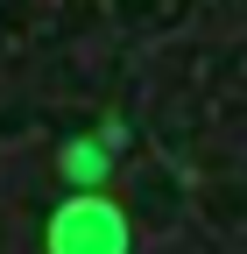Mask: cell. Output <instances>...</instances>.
<instances>
[{"mask_svg": "<svg viewBox=\"0 0 247 254\" xmlns=\"http://www.w3.org/2000/svg\"><path fill=\"white\" fill-rule=\"evenodd\" d=\"M57 254H120V219L99 198H78L57 219Z\"/></svg>", "mask_w": 247, "mask_h": 254, "instance_id": "cell-1", "label": "cell"}, {"mask_svg": "<svg viewBox=\"0 0 247 254\" xmlns=\"http://www.w3.org/2000/svg\"><path fill=\"white\" fill-rule=\"evenodd\" d=\"M64 170H71L78 184H85V177H106V148H99V141H71V148H64Z\"/></svg>", "mask_w": 247, "mask_h": 254, "instance_id": "cell-2", "label": "cell"}]
</instances>
